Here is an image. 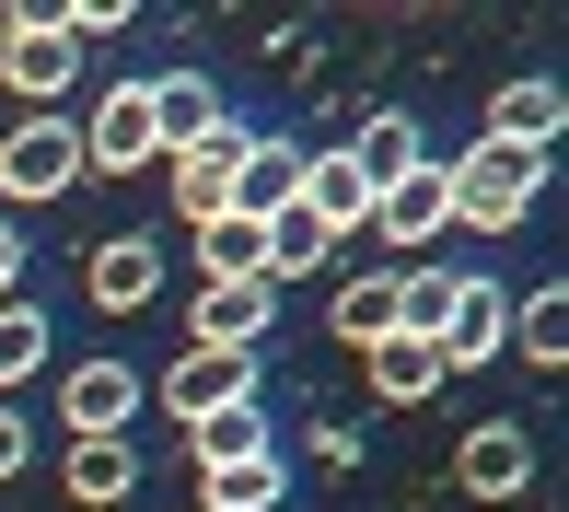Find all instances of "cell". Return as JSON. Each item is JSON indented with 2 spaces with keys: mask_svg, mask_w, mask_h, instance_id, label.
<instances>
[{
  "mask_svg": "<svg viewBox=\"0 0 569 512\" xmlns=\"http://www.w3.org/2000/svg\"><path fill=\"white\" fill-rule=\"evenodd\" d=\"M442 198H453V234H523L535 198H547V151L477 140V151H453V164H442Z\"/></svg>",
  "mask_w": 569,
  "mask_h": 512,
  "instance_id": "1",
  "label": "cell"
},
{
  "mask_svg": "<svg viewBox=\"0 0 569 512\" xmlns=\"http://www.w3.org/2000/svg\"><path fill=\"white\" fill-rule=\"evenodd\" d=\"M140 407H151V373L117 362V349H93V362L59 373V443H128Z\"/></svg>",
  "mask_w": 569,
  "mask_h": 512,
  "instance_id": "2",
  "label": "cell"
},
{
  "mask_svg": "<svg viewBox=\"0 0 569 512\" xmlns=\"http://www.w3.org/2000/svg\"><path fill=\"white\" fill-rule=\"evenodd\" d=\"M70 187H82V140H70V117H23L12 140H0V198H12V210H59Z\"/></svg>",
  "mask_w": 569,
  "mask_h": 512,
  "instance_id": "3",
  "label": "cell"
},
{
  "mask_svg": "<svg viewBox=\"0 0 569 512\" xmlns=\"http://www.w3.org/2000/svg\"><path fill=\"white\" fill-rule=\"evenodd\" d=\"M70 140H82V175H151L163 151H151V106L140 82H106L82 117H70Z\"/></svg>",
  "mask_w": 569,
  "mask_h": 512,
  "instance_id": "4",
  "label": "cell"
},
{
  "mask_svg": "<svg viewBox=\"0 0 569 512\" xmlns=\"http://www.w3.org/2000/svg\"><path fill=\"white\" fill-rule=\"evenodd\" d=\"M279 326V279H198V315H187V349H232L256 362Z\"/></svg>",
  "mask_w": 569,
  "mask_h": 512,
  "instance_id": "5",
  "label": "cell"
},
{
  "mask_svg": "<svg viewBox=\"0 0 569 512\" xmlns=\"http://www.w3.org/2000/svg\"><path fill=\"white\" fill-rule=\"evenodd\" d=\"M430 349H442V373H488V362L511 349V279H453Z\"/></svg>",
  "mask_w": 569,
  "mask_h": 512,
  "instance_id": "6",
  "label": "cell"
},
{
  "mask_svg": "<svg viewBox=\"0 0 569 512\" xmlns=\"http://www.w3.org/2000/svg\"><path fill=\"white\" fill-rule=\"evenodd\" d=\"M244 140H256V128H244V117H221L210 140H187V151L163 164V175H174V210H187V234L232 210V175H244Z\"/></svg>",
  "mask_w": 569,
  "mask_h": 512,
  "instance_id": "7",
  "label": "cell"
},
{
  "mask_svg": "<svg viewBox=\"0 0 569 512\" xmlns=\"http://www.w3.org/2000/svg\"><path fill=\"white\" fill-rule=\"evenodd\" d=\"M140 106H151V151H163V164H174L187 140H210V128L232 117L210 70H140Z\"/></svg>",
  "mask_w": 569,
  "mask_h": 512,
  "instance_id": "8",
  "label": "cell"
},
{
  "mask_svg": "<svg viewBox=\"0 0 569 512\" xmlns=\"http://www.w3.org/2000/svg\"><path fill=\"white\" fill-rule=\"evenodd\" d=\"M453 477H465V501H523L535 490V431L523 420H477L453 443Z\"/></svg>",
  "mask_w": 569,
  "mask_h": 512,
  "instance_id": "9",
  "label": "cell"
},
{
  "mask_svg": "<svg viewBox=\"0 0 569 512\" xmlns=\"http://www.w3.org/2000/svg\"><path fill=\"white\" fill-rule=\"evenodd\" d=\"M372 234L396 245L407 268H419V256H430V245L453 234V198H442V151H430V164L407 175V187H383V198H372Z\"/></svg>",
  "mask_w": 569,
  "mask_h": 512,
  "instance_id": "10",
  "label": "cell"
},
{
  "mask_svg": "<svg viewBox=\"0 0 569 512\" xmlns=\"http://www.w3.org/2000/svg\"><path fill=\"white\" fill-rule=\"evenodd\" d=\"M338 164H349L360 187L383 198V187H407V175L430 164V140H419V117H407V106H372V117H360L349 140H338Z\"/></svg>",
  "mask_w": 569,
  "mask_h": 512,
  "instance_id": "11",
  "label": "cell"
},
{
  "mask_svg": "<svg viewBox=\"0 0 569 512\" xmlns=\"http://www.w3.org/2000/svg\"><path fill=\"white\" fill-rule=\"evenodd\" d=\"M0 82L36 93V117H59V93L82 82V47H70L59 23H12V36H0Z\"/></svg>",
  "mask_w": 569,
  "mask_h": 512,
  "instance_id": "12",
  "label": "cell"
},
{
  "mask_svg": "<svg viewBox=\"0 0 569 512\" xmlns=\"http://www.w3.org/2000/svg\"><path fill=\"white\" fill-rule=\"evenodd\" d=\"M151 396H163L174 420H210V407L256 396V362H232V349H174V362L151 373Z\"/></svg>",
  "mask_w": 569,
  "mask_h": 512,
  "instance_id": "13",
  "label": "cell"
},
{
  "mask_svg": "<svg viewBox=\"0 0 569 512\" xmlns=\"http://www.w3.org/2000/svg\"><path fill=\"white\" fill-rule=\"evenodd\" d=\"M82 292H93V315H140V303L163 292V245L151 234H106L93 268H82Z\"/></svg>",
  "mask_w": 569,
  "mask_h": 512,
  "instance_id": "14",
  "label": "cell"
},
{
  "mask_svg": "<svg viewBox=\"0 0 569 512\" xmlns=\"http://www.w3.org/2000/svg\"><path fill=\"white\" fill-rule=\"evenodd\" d=\"M302 164H315L302 140H279V128H256V140H244V175H232V210H244V221L291 210V198H302Z\"/></svg>",
  "mask_w": 569,
  "mask_h": 512,
  "instance_id": "15",
  "label": "cell"
},
{
  "mask_svg": "<svg viewBox=\"0 0 569 512\" xmlns=\"http://www.w3.org/2000/svg\"><path fill=\"white\" fill-rule=\"evenodd\" d=\"M558 117H569V93L547 82V70H523V82L488 93V140H500V151H547V140H558Z\"/></svg>",
  "mask_w": 569,
  "mask_h": 512,
  "instance_id": "16",
  "label": "cell"
},
{
  "mask_svg": "<svg viewBox=\"0 0 569 512\" xmlns=\"http://www.w3.org/2000/svg\"><path fill=\"white\" fill-rule=\"evenodd\" d=\"M256 268H268V279H315V268H338V234H326V221L291 198V210L256 221Z\"/></svg>",
  "mask_w": 569,
  "mask_h": 512,
  "instance_id": "17",
  "label": "cell"
},
{
  "mask_svg": "<svg viewBox=\"0 0 569 512\" xmlns=\"http://www.w3.org/2000/svg\"><path fill=\"white\" fill-rule=\"evenodd\" d=\"M360 373H372V396H383V407H419V396H442V384H453V373H442V349L407 338V326L360 349Z\"/></svg>",
  "mask_w": 569,
  "mask_h": 512,
  "instance_id": "18",
  "label": "cell"
},
{
  "mask_svg": "<svg viewBox=\"0 0 569 512\" xmlns=\"http://www.w3.org/2000/svg\"><path fill=\"white\" fill-rule=\"evenodd\" d=\"M187 454L198 466H244V454H279V420L256 396H232V407H210V420H187Z\"/></svg>",
  "mask_w": 569,
  "mask_h": 512,
  "instance_id": "19",
  "label": "cell"
},
{
  "mask_svg": "<svg viewBox=\"0 0 569 512\" xmlns=\"http://www.w3.org/2000/svg\"><path fill=\"white\" fill-rule=\"evenodd\" d=\"M59 490L82 501V512H117L128 490H140V443H70L59 454Z\"/></svg>",
  "mask_w": 569,
  "mask_h": 512,
  "instance_id": "20",
  "label": "cell"
},
{
  "mask_svg": "<svg viewBox=\"0 0 569 512\" xmlns=\"http://www.w3.org/2000/svg\"><path fill=\"white\" fill-rule=\"evenodd\" d=\"M291 501V454H244V466H198V512H279Z\"/></svg>",
  "mask_w": 569,
  "mask_h": 512,
  "instance_id": "21",
  "label": "cell"
},
{
  "mask_svg": "<svg viewBox=\"0 0 569 512\" xmlns=\"http://www.w3.org/2000/svg\"><path fill=\"white\" fill-rule=\"evenodd\" d=\"M47 362H59V326H47L36 303L12 292V303H0V396H23V384H36Z\"/></svg>",
  "mask_w": 569,
  "mask_h": 512,
  "instance_id": "22",
  "label": "cell"
},
{
  "mask_svg": "<svg viewBox=\"0 0 569 512\" xmlns=\"http://www.w3.org/2000/svg\"><path fill=\"white\" fill-rule=\"evenodd\" d=\"M511 349H523L535 373H558V362H569V292H558V279H535V292L511 303Z\"/></svg>",
  "mask_w": 569,
  "mask_h": 512,
  "instance_id": "23",
  "label": "cell"
},
{
  "mask_svg": "<svg viewBox=\"0 0 569 512\" xmlns=\"http://www.w3.org/2000/svg\"><path fill=\"white\" fill-rule=\"evenodd\" d=\"M396 338V268L383 279H338V349H372Z\"/></svg>",
  "mask_w": 569,
  "mask_h": 512,
  "instance_id": "24",
  "label": "cell"
},
{
  "mask_svg": "<svg viewBox=\"0 0 569 512\" xmlns=\"http://www.w3.org/2000/svg\"><path fill=\"white\" fill-rule=\"evenodd\" d=\"M198 279H268V268H256V221L244 210L198 221Z\"/></svg>",
  "mask_w": 569,
  "mask_h": 512,
  "instance_id": "25",
  "label": "cell"
},
{
  "mask_svg": "<svg viewBox=\"0 0 569 512\" xmlns=\"http://www.w3.org/2000/svg\"><path fill=\"white\" fill-rule=\"evenodd\" d=\"M302 466H315V477H349L360 466V431L349 420H315V431H302Z\"/></svg>",
  "mask_w": 569,
  "mask_h": 512,
  "instance_id": "26",
  "label": "cell"
},
{
  "mask_svg": "<svg viewBox=\"0 0 569 512\" xmlns=\"http://www.w3.org/2000/svg\"><path fill=\"white\" fill-rule=\"evenodd\" d=\"M23 466H36V420L0 396V477H23Z\"/></svg>",
  "mask_w": 569,
  "mask_h": 512,
  "instance_id": "27",
  "label": "cell"
},
{
  "mask_svg": "<svg viewBox=\"0 0 569 512\" xmlns=\"http://www.w3.org/2000/svg\"><path fill=\"white\" fill-rule=\"evenodd\" d=\"M12 292H23V221L0 210V303H12Z\"/></svg>",
  "mask_w": 569,
  "mask_h": 512,
  "instance_id": "28",
  "label": "cell"
}]
</instances>
